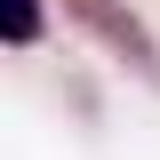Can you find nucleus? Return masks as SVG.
I'll use <instances>...</instances> for the list:
<instances>
[{"mask_svg": "<svg viewBox=\"0 0 160 160\" xmlns=\"http://www.w3.org/2000/svg\"><path fill=\"white\" fill-rule=\"evenodd\" d=\"M64 16H72L80 32H96L104 48H112V56L144 80V88H160V48H152V24H144L128 0H64Z\"/></svg>", "mask_w": 160, "mask_h": 160, "instance_id": "obj_1", "label": "nucleus"}, {"mask_svg": "<svg viewBox=\"0 0 160 160\" xmlns=\"http://www.w3.org/2000/svg\"><path fill=\"white\" fill-rule=\"evenodd\" d=\"M0 32H8V48H40V32H48L40 0H0Z\"/></svg>", "mask_w": 160, "mask_h": 160, "instance_id": "obj_2", "label": "nucleus"}]
</instances>
